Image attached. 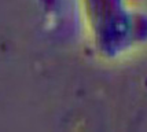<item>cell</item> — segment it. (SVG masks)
<instances>
[{"label":"cell","mask_w":147,"mask_h":132,"mask_svg":"<svg viewBox=\"0 0 147 132\" xmlns=\"http://www.w3.org/2000/svg\"><path fill=\"white\" fill-rule=\"evenodd\" d=\"M98 54L117 59L147 43V14L127 0H81Z\"/></svg>","instance_id":"obj_1"}]
</instances>
